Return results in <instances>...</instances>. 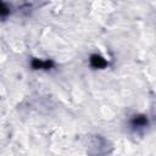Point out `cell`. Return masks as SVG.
Returning <instances> with one entry per match:
<instances>
[{
  "label": "cell",
  "mask_w": 156,
  "mask_h": 156,
  "mask_svg": "<svg viewBox=\"0 0 156 156\" xmlns=\"http://www.w3.org/2000/svg\"><path fill=\"white\" fill-rule=\"evenodd\" d=\"M29 67L32 71L39 72H49L56 67V62L52 58H43V57H30Z\"/></svg>",
  "instance_id": "7a4b0ae2"
},
{
  "label": "cell",
  "mask_w": 156,
  "mask_h": 156,
  "mask_svg": "<svg viewBox=\"0 0 156 156\" xmlns=\"http://www.w3.org/2000/svg\"><path fill=\"white\" fill-rule=\"evenodd\" d=\"M128 128L133 132V133H143L144 130H146L151 122H150V117L144 113V112H136L133 113L132 116H129L128 118Z\"/></svg>",
  "instance_id": "6da1fadb"
},
{
  "label": "cell",
  "mask_w": 156,
  "mask_h": 156,
  "mask_svg": "<svg viewBox=\"0 0 156 156\" xmlns=\"http://www.w3.org/2000/svg\"><path fill=\"white\" fill-rule=\"evenodd\" d=\"M12 13V9L11 6L5 2V1H1L0 0V21H4V20H7Z\"/></svg>",
  "instance_id": "277c9868"
},
{
  "label": "cell",
  "mask_w": 156,
  "mask_h": 156,
  "mask_svg": "<svg viewBox=\"0 0 156 156\" xmlns=\"http://www.w3.org/2000/svg\"><path fill=\"white\" fill-rule=\"evenodd\" d=\"M88 65L94 71H104L110 66L108 58L101 52H91L88 56Z\"/></svg>",
  "instance_id": "3957f363"
}]
</instances>
